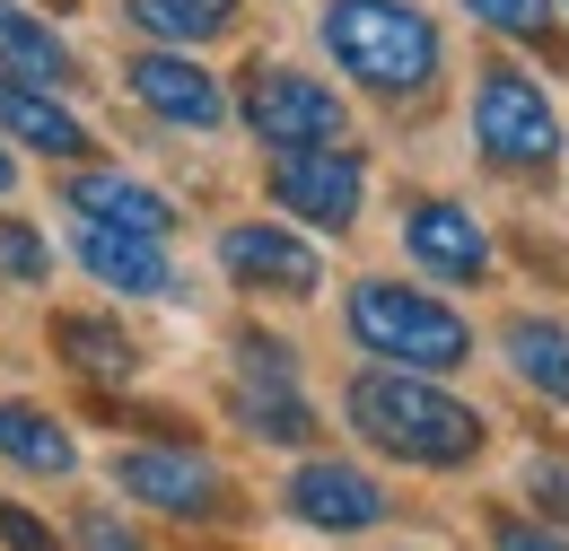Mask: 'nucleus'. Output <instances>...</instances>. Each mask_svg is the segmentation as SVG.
Masks as SVG:
<instances>
[{"label": "nucleus", "instance_id": "obj_1", "mask_svg": "<svg viewBox=\"0 0 569 551\" xmlns=\"http://www.w3.org/2000/svg\"><path fill=\"white\" fill-rule=\"evenodd\" d=\"M342 412H351V429L377 447V455L421 464V473H456V464L482 455V412L456 403L447 385L412 377V368H368V377H351Z\"/></svg>", "mask_w": 569, "mask_h": 551}, {"label": "nucleus", "instance_id": "obj_2", "mask_svg": "<svg viewBox=\"0 0 569 551\" xmlns=\"http://www.w3.org/2000/svg\"><path fill=\"white\" fill-rule=\"evenodd\" d=\"M325 53L368 97H429L438 79V27L412 0H325Z\"/></svg>", "mask_w": 569, "mask_h": 551}, {"label": "nucleus", "instance_id": "obj_3", "mask_svg": "<svg viewBox=\"0 0 569 551\" xmlns=\"http://www.w3.org/2000/svg\"><path fill=\"white\" fill-rule=\"evenodd\" d=\"M351 342L386 368H412V377H447L473 359V324L456 307H438L429 289H403V280H359L351 289Z\"/></svg>", "mask_w": 569, "mask_h": 551}, {"label": "nucleus", "instance_id": "obj_4", "mask_svg": "<svg viewBox=\"0 0 569 551\" xmlns=\"http://www.w3.org/2000/svg\"><path fill=\"white\" fill-rule=\"evenodd\" d=\"M473 140H482V158H491L499 176H552V158H561V114H552V97H543L517 62H491L482 88H473Z\"/></svg>", "mask_w": 569, "mask_h": 551}, {"label": "nucleus", "instance_id": "obj_5", "mask_svg": "<svg viewBox=\"0 0 569 551\" xmlns=\"http://www.w3.org/2000/svg\"><path fill=\"white\" fill-rule=\"evenodd\" d=\"M246 123L263 149H333L342 140V97L307 70H254L246 88Z\"/></svg>", "mask_w": 569, "mask_h": 551}, {"label": "nucleus", "instance_id": "obj_6", "mask_svg": "<svg viewBox=\"0 0 569 551\" xmlns=\"http://www.w3.org/2000/svg\"><path fill=\"white\" fill-rule=\"evenodd\" d=\"M359 193H368V176H359V158L333 140V149H281L272 158V202L289 219H307V228H325V237H342L359 219Z\"/></svg>", "mask_w": 569, "mask_h": 551}, {"label": "nucleus", "instance_id": "obj_7", "mask_svg": "<svg viewBox=\"0 0 569 551\" xmlns=\"http://www.w3.org/2000/svg\"><path fill=\"white\" fill-rule=\"evenodd\" d=\"M114 490L141 499V508H158V517H193V525L228 508V482H219L193 447H132V455H114Z\"/></svg>", "mask_w": 569, "mask_h": 551}, {"label": "nucleus", "instance_id": "obj_8", "mask_svg": "<svg viewBox=\"0 0 569 551\" xmlns=\"http://www.w3.org/2000/svg\"><path fill=\"white\" fill-rule=\"evenodd\" d=\"M219 263H228L237 289H272V298H316V289H325V254H316L307 237L272 228V219L228 228V237H219Z\"/></svg>", "mask_w": 569, "mask_h": 551}, {"label": "nucleus", "instance_id": "obj_9", "mask_svg": "<svg viewBox=\"0 0 569 551\" xmlns=\"http://www.w3.org/2000/svg\"><path fill=\"white\" fill-rule=\"evenodd\" d=\"M289 517H307V525H325V534H368V525H386V490L368 482L359 464H298L289 473Z\"/></svg>", "mask_w": 569, "mask_h": 551}, {"label": "nucleus", "instance_id": "obj_10", "mask_svg": "<svg viewBox=\"0 0 569 551\" xmlns=\"http://www.w3.org/2000/svg\"><path fill=\"white\" fill-rule=\"evenodd\" d=\"M132 79V97H141L149 114H167V123H184V132H211V123H228V97H219V79L193 53H141V62L123 70Z\"/></svg>", "mask_w": 569, "mask_h": 551}, {"label": "nucleus", "instance_id": "obj_11", "mask_svg": "<svg viewBox=\"0 0 569 551\" xmlns=\"http://www.w3.org/2000/svg\"><path fill=\"white\" fill-rule=\"evenodd\" d=\"M403 246L438 280H482L491 272V237H482V219L465 202H412L403 210Z\"/></svg>", "mask_w": 569, "mask_h": 551}, {"label": "nucleus", "instance_id": "obj_12", "mask_svg": "<svg viewBox=\"0 0 569 551\" xmlns=\"http://www.w3.org/2000/svg\"><path fill=\"white\" fill-rule=\"evenodd\" d=\"M79 263L123 289V298H176V263H167V237H132V228H97L79 219Z\"/></svg>", "mask_w": 569, "mask_h": 551}, {"label": "nucleus", "instance_id": "obj_13", "mask_svg": "<svg viewBox=\"0 0 569 551\" xmlns=\"http://www.w3.org/2000/svg\"><path fill=\"white\" fill-rule=\"evenodd\" d=\"M0 132L18 140V149H44V158H88V123L53 88H27L9 70H0Z\"/></svg>", "mask_w": 569, "mask_h": 551}, {"label": "nucleus", "instance_id": "obj_14", "mask_svg": "<svg viewBox=\"0 0 569 551\" xmlns=\"http://www.w3.org/2000/svg\"><path fill=\"white\" fill-rule=\"evenodd\" d=\"M228 412H237V429H254V438H272V447H307L316 438V403L298 394V377H237L228 385Z\"/></svg>", "mask_w": 569, "mask_h": 551}, {"label": "nucleus", "instance_id": "obj_15", "mask_svg": "<svg viewBox=\"0 0 569 551\" xmlns=\"http://www.w3.org/2000/svg\"><path fill=\"white\" fill-rule=\"evenodd\" d=\"M71 210H79V219H97V228H132V237H167V228H176L167 193H149V184L114 176V167L71 176Z\"/></svg>", "mask_w": 569, "mask_h": 551}, {"label": "nucleus", "instance_id": "obj_16", "mask_svg": "<svg viewBox=\"0 0 569 551\" xmlns=\"http://www.w3.org/2000/svg\"><path fill=\"white\" fill-rule=\"evenodd\" d=\"M0 62H9V79H27V88H71V44L44 18H27L18 0H0Z\"/></svg>", "mask_w": 569, "mask_h": 551}, {"label": "nucleus", "instance_id": "obj_17", "mask_svg": "<svg viewBox=\"0 0 569 551\" xmlns=\"http://www.w3.org/2000/svg\"><path fill=\"white\" fill-rule=\"evenodd\" d=\"M0 455L18 464V473H44V482H62L79 464V447H71V429L53 412H36V403H0Z\"/></svg>", "mask_w": 569, "mask_h": 551}, {"label": "nucleus", "instance_id": "obj_18", "mask_svg": "<svg viewBox=\"0 0 569 551\" xmlns=\"http://www.w3.org/2000/svg\"><path fill=\"white\" fill-rule=\"evenodd\" d=\"M499 350H508V368H517L543 403H561V412H569V333H561V324H543V315H508Z\"/></svg>", "mask_w": 569, "mask_h": 551}, {"label": "nucleus", "instance_id": "obj_19", "mask_svg": "<svg viewBox=\"0 0 569 551\" xmlns=\"http://www.w3.org/2000/svg\"><path fill=\"white\" fill-rule=\"evenodd\" d=\"M123 18L141 36H158V44H211L219 27L237 18V0H132Z\"/></svg>", "mask_w": 569, "mask_h": 551}, {"label": "nucleus", "instance_id": "obj_20", "mask_svg": "<svg viewBox=\"0 0 569 551\" xmlns=\"http://www.w3.org/2000/svg\"><path fill=\"white\" fill-rule=\"evenodd\" d=\"M53 350L79 377H132V342L114 324H97V315H53Z\"/></svg>", "mask_w": 569, "mask_h": 551}, {"label": "nucleus", "instance_id": "obj_21", "mask_svg": "<svg viewBox=\"0 0 569 551\" xmlns=\"http://www.w3.org/2000/svg\"><path fill=\"white\" fill-rule=\"evenodd\" d=\"M491 36H517V44H543V27H552V0H465Z\"/></svg>", "mask_w": 569, "mask_h": 551}, {"label": "nucleus", "instance_id": "obj_22", "mask_svg": "<svg viewBox=\"0 0 569 551\" xmlns=\"http://www.w3.org/2000/svg\"><path fill=\"white\" fill-rule=\"evenodd\" d=\"M0 272H9V280H27V289H36V280L53 272V246H44V237H36L27 219H0Z\"/></svg>", "mask_w": 569, "mask_h": 551}, {"label": "nucleus", "instance_id": "obj_23", "mask_svg": "<svg viewBox=\"0 0 569 551\" xmlns=\"http://www.w3.org/2000/svg\"><path fill=\"white\" fill-rule=\"evenodd\" d=\"M79 551H141V534L123 517H106V508H79Z\"/></svg>", "mask_w": 569, "mask_h": 551}, {"label": "nucleus", "instance_id": "obj_24", "mask_svg": "<svg viewBox=\"0 0 569 551\" xmlns=\"http://www.w3.org/2000/svg\"><path fill=\"white\" fill-rule=\"evenodd\" d=\"M0 543H9V551H62L36 517H27V508H18V499H0Z\"/></svg>", "mask_w": 569, "mask_h": 551}, {"label": "nucleus", "instance_id": "obj_25", "mask_svg": "<svg viewBox=\"0 0 569 551\" xmlns=\"http://www.w3.org/2000/svg\"><path fill=\"white\" fill-rule=\"evenodd\" d=\"M491 543H499V551H569L552 525H526V517H499V525H491Z\"/></svg>", "mask_w": 569, "mask_h": 551}, {"label": "nucleus", "instance_id": "obj_26", "mask_svg": "<svg viewBox=\"0 0 569 551\" xmlns=\"http://www.w3.org/2000/svg\"><path fill=\"white\" fill-rule=\"evenodd\" d=\"M535 508L552 525H569V464H535Z\"/></svg>", "mask_w": 569, "mask_h": 551}, {"label": "nucleus", "instance_id": "obj_27", "mask_svg": "<svg viewBox=\"0 0 569 551\" xmlns=\"http://www.w3.org/2000/svg\"><path fill=\"white\" fill-rule=\"evenodd\" d=\"M9 184H18V167H9V149H0V193H9Z\"/></svg>", "mask_w": 569, "mask_h": 551}, {"label": "nucleus", "instance_id": "obj_28", "mask_svg": "<svg viewBox=\"0 0 569 551\" xmlns=\"http://www.w3.org/2000/svg\"><path fill=\"white\" fill-rule=\"evenodd\" d=\"M561 9H569V0H561Z\"/></svg>", "mask_w": 569, "mask_h": 551}]
</instances>
